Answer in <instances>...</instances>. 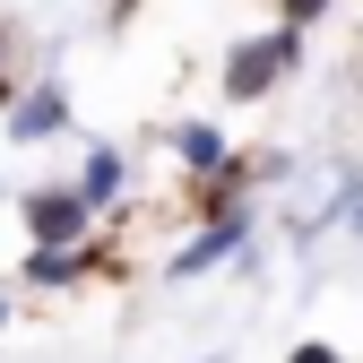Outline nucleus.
I'll return each instance as SVG.
<instances>
[{
	"mask_svg": "<svg viewBox=\"0 0 363 363\" xmlns=\"http://www.w3.org/2000/svg\"><path fill=\"white\" fill-rule=\"evenodd\" d=\"M9 320H18V286L0 277V337H9Z\"/></svg>",
	"mask_w": 363,
	"mask_h": 363,
	"instance_id": "obj_12",
	"label": "nucleus"
},
{
	"mask_svg": "<svg viewBox=\"0 0 363 363\" xmlns=\"http://www.w3.org/2000/svg\"><path fill=\"white\" fill-rule=\"evenodd\" d=\"M0 121H9V139H18V147L78 139V104H69V86H61L52 69H35V78L18 86V96H9V113H0Z\"/></svg>",
	"mask_w": 363,
	"mask_h": 363,
	"instance_id": "obj_5",
	"label": "nucleus"
},
{
	"mask_svg": "<svg viewBox=\"0 0 363 363\" xmlns=\"http://www.w3.org/2000/svg\"><path fill=\"white\" fill-rule=\"evenodd\" d=\"M259 251V199H242V208H216V216H199L191 225V242H182L173 259H164V286H199V277H234V268Z\"/></svg>",
	"mask_w": 363,
	"mask_h": 363,
	"instance_id": "obj_1",
	"label": "nucleus"
},
{
	"mask_svg": "<svg viewBox=\"0 0 363 363\" xmlns=\"http://www.w3.org/2000/svg\"><path fill=\"white\" fill-rule=\"evenodd\" d=\"M164 156L182 164V182H208V173H225V164H234V130H225V121H208V113L164 121Z\"/></svg>",
	"mask_w": 363,
	"mask_h": 363,
	"instance_id": "obj_6",
	"label": "nucleus"
},
{
	"mask_svg": "<svg viewBox=\"0 0 363 363\" xmlns=\"http://www.w3.org/2000/svg\"><path fill=\"white\" fill-rule=\"evenodd\" d=\"M96 277H113L104 234H86V242H26L18 268H9L18 294H78V286H96Z\"/></svg>",
	"mask_w": 363,
	"mask_h": 363,
	"instance_id": "obj_3",
	"label": "nucleus"
},
{
	"mask_svg": "<svg viewBox=\"0 0 363 363\" xmlns=\"http://www.w3.org/2000/svg\"><path fill=\"white\" fill-rule=\"evenodd\" d=\"M69 182H78V199L96 208V216H121V208H130V147H113V139H86Z\"/></svg>",
	"mask_w": 363,
	"mask_h": 363,
	"instance_id": "obj_7",
	"label": "nucleus"
},
{
	"mask_svg": "<svg viewBox=\"0 0 363 363\" xmlns=\"http://www.w3.org/2000/svg\"><path fill=\"white\" fill-rule=\"evenodd\" d=\"M337 9V0H277V26H294V35H311V26H320Z\"/></svg>",
	"mask_w": 363,
	"mask_h": 363,
	"instance_id": "obj_9",
	"label": "nucleus"
},
{
	"mask_svg": "<svg viewBox=\"0 0 363 363\" xmlns=\"http://www.w3.org/2000/svg\"><path fill=\"white\" fill-rule=\"evenodd\" d=\"M294 69H303V35H294V26H259V35H242V43H225L216 96H225V104H268Z\"/></svg>",
	"mask_w": 363,
	"mask_h": 363,
	"instance_id": "obj_2",
	"label": "nucleus"
},
{
	"mask_svg": "<svg viewBox=\"0 0 363 363\" xmlns=\"http://www.w3.org/2000/svg\"><path fill=\"white\" fill-rule=\"evenodd\" d=\"M286 363H346V346H337V337H294Z\"/></svg>",
	"mask_w": 363,
	"mask_h": 363,
	"instance_id": "obj_11",
	"label": "nucleus"
},
{
	"mask_svg": "<svg viewBox=\"0 0 363 363\" xmlns=\"http://www.w3.org/2000/svg\"><path fill=\"white\" fill-rule=\"evenodd\" d=\"M329 216L346 225V242L363 251V164H354V173H337V191H329Z\"/></svg>",
	"mask_w": 363,
	"mask_h": 363,
	"instance_id": "obj_8",
	"label": "nucleus"
},
{
	"mask_svg": "<svg viewBox=\"0 0 363 363\" xmlns=\"http://www.w3.org/2000/svg\"><path fill=\"white\" fill-rule=\"evenodd\" d=\"M0 199H9V182H0Z\"/></svg>",
	"mask_w": 363,
	"mask_h": 363,
	"instance_id": "obj_14",
	"label": "nucleus"
},
{
	"mask_svg": "<svg viewBox=\"0 0 363 363\" xmlns=\"http://www.w3.org/2000/svg\"><path fill=\"white\" fill-rule=\"evenodd\" d=\"M18 86H26V69H18V35L0 26V113H9V96H18Z\"/></svg>",
	"mask_w": 363,
	"mask_h": 363,
	"instance_id": "obj_10",
	"label": "nucleus"
},
{
	"mask_svg": "<svg viewBox=\"0 0 363 363\" xmlns=\"http://www.w3.org/2000/svg\"><path fill=\"white\" fill-rule=\"evenodd\" d=\"M9 208H18V234H26V242H86V234L104 225L96 208L78 199V182H69V173H61V182H26Z\"/></svg>",
	"mask_w": 363,
	"mask_h": 363,
	"instance_id": "obj_4",
	"label": "nucleus"
},
{
	"mask_svg": "<svg viewBox=\"0 0 363 363\" xmlns=\"http://www.w3.org/2000/svg\"><path fill=\"white\" fill-rule=\"evenodd\" d=\"M199 363H234V354H225V346H216V354H199Z\"/></svg>",
	"mask_w": 363,
	"mask_h": 363,
	"instance_id": "obj_13",
	"label": "nucleus"
}]
</instances>
